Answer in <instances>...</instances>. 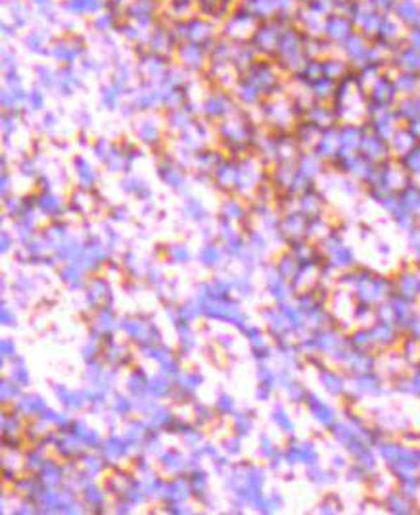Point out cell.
I'll return each instance as SVG.
<instances>
[{
	"mask_svg": "<svg viewBox=\"0 0 420 515\" xmlns=\"http://www.w3.org/2000/svg\"><path fill=\"white\" fill-rule=\"evenodd\" d=\"M173 39H175V33L173 31H165V29H158L152 33V39H150V44H152V49L155 52H163V50L171 46L173 43Z\"/></svg>",
	"mask_w": 420,
	"mask_h": 515,
	"instance_id": "ffe728a7",
	"label": "cell"
},
{
	"mask_svg": "<svg viewBox=\"0 0 420 515\" xmlns=\"http://www.w3.org/2000/svg\"><path fill=\"white\" fill-rule=\"evenodd\" d=\"M94 27H96V31H100V33H106V31H110L113 25V18L112 14H102L98 15L96 20H94V23H92Z\"/></svg>",
	"mask_w": 420,
	"mask_h": 515,
	"instance_id": "d4e9b609",
	"label": "cell"
},
{
	"mask_svg": "<svg viewBox=\"0 0 420 515\" xmlns=\"http://www.w3.org/2000/svg\"><path fill=\"white\" fill-rule=\"evenodd\" d=\"M353 70V66L345 60V58H340V56H324L322 58V71H324V75L330 79H334V81H340L343 79L348 73H351Z\"/></svg>",
	"mask_w": 420,
	"mask_h": 515,
	"instance_id": "8fae6325",
	"label": "cell"
},
{
	"mask_svg": "<svg viewBox=\"0 0 420 515\" xmlns=\"http://www.w3.org/2000/svg\"><path fill=\"white\" fill-rule=\"evenodd\" d=\"M33 4H35L37 10H41L42 14H49L54 8V0H33Z\"/></svg>",
	"mask_w": 420,
	"mask_h": 515,
	"instance_id": "484cf974",
	"label": "cell"
},
{
	"mask_svg": "<svg viewBox=\"0 0 420 515\" xmlns=\"http://www.w3.org/2000/svg\"><path fill=\"white\" fill-rule=\"evenodd\" d=\"M400 166L403 168L407 175L419 177L420 175V142H416L413 149L400 156Z\"/></svg>",
	"mask_w": 420,
	"mask_h": 515,
	"instance_id": "e0dca14e",
	"label": "cell"
},
{
	"mask_svg": "<svg viewBox=\"0 0 420 515\" xmlns=\"http://www.w3.org/2000/svg\"><path fill=\"white\" fill-rule=\"evenodd\" d=\"M274 56H276V62L280 64V68L292 71V73H298L301 70V66L307 62L305 52H303V29L298 27L295 23L284 27Z\"/></svg>",
	"mask_w": 420,
	"mask_h": 515,
	"instance_id": "6da1fadb",
	"label": "cell"
},
{
	"mask_svg": "<svg viewBox=\"0 0 420 515\" xmlns=\"http://www.w3.org/2000/svg\"><path fill=\"white\" fill-rule=\"evenodd\" d=\"M250 81L253 85L260 87V89H274L279 87V77L274 73L273 66L267 64V62H257V64H252V70H250Z\"/></svg>",
	"mask_w": 420,
	"mask_h": 515,
	"instance_id": "ba28073f",
	"label": "cell"
},
{
	"mask_svg": "<svg viewBox=\"0 0 420 515\" xmlns=\"http://www.w3.org/2000/svg\"><path fill=\"white\" fill-rule=\"evenodd\" d=\"M179 27L182 29L181 37L189 39L190 43L202 44L205 39H210L211 25L203 20H190V22H182Z\"/></svg>",
	"mask_w": 420,
	"mask_h": 515,
	"instance_id": "30bf717a",
	"label": "cell"
},
{
	"mask_svg": "<svg viewBox=\"0 0 420 515\" xmlns=\"http://www.w3.org/2000/svg\"><path fill=\"white\" fill-rule=\"evenodd\" d=\"M403 37H405V27L397 22V18L393 14H384L382 18V23H380L378 33L374 39L378 41H384L388 44H401L403 43Z\"/></svg>",
	"mask_w": 420,
	"mask_h": 515,
	"instance_id": "8992f818",
	"label": "cell"
},
{
	"mask_svg": "<svg viewBox=\"0 0 420 515\" xmlns=\"http://www.w3.org/2000/svg\"><path fill=\"white\" fill-rule=\"evenodd\" d=\"M393 81L400 91V97H414L420 92V73L419 71H395Z\"/></svg>",
	"mask_w": 420,
	"mask_h": 515,
	"instance_id": "9c48e42d",
	"label": "cell"
},
{
	"mask_svg": "<svg viewBox=\"0 0 420 515\" xmlns=\"http://www.w3.org/2000/svg\"><path fill=\"white\" fill-rule=\"evenodd\" d=\"M374 10H378L380 14H392L393 8L397 6L400 0H367Z\"/></svg>",
	"mask_w": 420,
	"mask_h": 515,
	"instance_id": "cb8c5ba5",
	"label": "cell"
},
{
	"mask_svg": "<svg viewBox=\"0 0 420 515\" xmlns=\"http://www.w3.org/2000/svg\"><path fill=\"white\" fill-rule=\"evenodd\" d=\"M81 52H83V44L75 41V39H62V41H58L54 46H52V54L54 58L58 60H63V62H73V60H77L81 56Z\"/></svg>",
	"mask_w": 420,
	"mask_h": 515,
	"instance_id": "7c38bea8",
	"label": "cell"
},
{
	"mask_svg": "<svg viewBox=\"0 0 420 515\" xmlns=\"http://www.w3.org/2000/svg\"><path fill=\"white\" fill-rule=\"evenodd\" d=\"M330 2L334 4V8H336V10H340V12H343L345 8L350 6L351 0H330Z\"/></svg>",
	"mask_w": 420,
	"mask_h": 515,
	"instance_id": "4316f807",
	"label": "cell"
},
{
	"mask_svg": "<svg viewBox=\"0 0 420 515\" xmlns=\"http://www.w3.org/2000/svg\"><path fill=\"white\" fill-rule=\"evenodd\" d=\"M181 56L184 60V64L189 66H198L202 62L203 58V50L200 43H186L181 46Z\"/></svg>",
	"mask_w": 420,
	"mask_h": 515,
	"instance_id": "d6986e66",
	"label": "cell"
},
{
	"mask_svg": "<svg viewBox=\"0 0 420 515\" xmlns=\"http://www.w3.org/2000/svg\"><path fill=\"white\" fill-rule=\"evenodd\" d=\"M10 14H12V20H14V27H23L27 23V18H25V10L21 6L20 2H12L10 4Z\"/></svg>",
	"mask_w": 420,
	"mask_h": 515,
	"instance_id": "7402d4cb",
	"label": "cell"
},
{
	"mask_svg": "<svg viewBox=\"0 0 420 515\" xmlns=\"http://www.w3.org/2000/svg\"><path fill=\"white\" fill-rule=\"evenodd\" d=\"M392 14L405 29L420 25V0H400Z\"/></svg>",
	"mask_w": 420,
	"mask_h": 515,
	"instance_id": "52a82bcc",
	"label": "cell"
},
{
	"mask_svg": "<svg viewBox=\"0 0 420 515\" xmlns=\"http://www.w3.org/2000/svg\"><path fill=\"white\" fill-rule=\"evenodd\" d=\"M357 29L351 22V18L345 12H332L330 15H326L324 20V25H322V37L329 41L334 49H340L348 39H350Z\"/></svg>",
	"mask_w": 420,
	"mask_h": 515,
	"instance_id": "7a4b0ae2",
	"label": "cell"
},
{
	"mask_svg": "<svg viewBox=\"0 0 420 515\" xmlns=\"http://www.w3.org/2000/svg\"><path fill=\"white\" fill-rule=\"evenodd\" d=\"M371 43L372 39H369L367 35H363L361 31H355L353 35L345 41V43L340 46L342 50V56L350 62L353 68H357L361 66L363 62H367V58H369V50H371Z\"/></svg>",
	"mask_w": 420,
	"mask_h": 515,
	"instance_id": "277c9868",
	"label": "cell"
},
{
	"mask_svg": "<svg viewBox=\"0 0 420 515\" xmlns=\"http://www.w3.org/2000/svg\"><path fill=\"white\" fill-rule=\"evenodd\" d=\"M127 12H129V15L133 20L139 22V25L140 23L146 25V23H150V20H152V15L155 12L154 0H134L133 4L127 8Z\"/></svg>",
	"mask_w": 420,
	"mask_h": 515,
	"instance_id": "4fadbf2b",
	"label": "cell"
},
{
	"mask_svg": "<svg viewBox=\"0 0 420 515\" xmlns=\"http://www.w3.org/2000/svg\"><path fill=\"white\" fill-rule=\"evenodd\" d=\"M104 6V0H68L65 2V10L70 14H96Z\"/></svg>",
	"mask_w": 420,
	"mask_h": 515,
	"instance_id": "9a60e30c",
	"label": "cell"
},
{
	"mask_svg": "<svg viewBox=\"0 0 420 515\" xmlns=\"http://www.w3.org/2000/svg\"><path fill=\"white\" fill-rule=\"evenodd\" d=\"M246 8L252 12L257 20H271L276 15V4H274V0H248V4Z\"/></svg>",
	"mask_w": 420,
	"mask_h": 515,
	"instance_id": "2e32d148",
	"label": "cell"
},
{
	"mask_svg": "<svg viewBox=\"0 0 420 515\" xmlns=\"http://www.w3.org/2000/svg\"><path fill=\"white\" fill-rule=\"evenodd\" d=\"M390 68L393 71H419L420 73V50L411 49L405 43L395 46L390 60Z\"/></svg>",
	"mask_w": 420,
	"mask_h": 515,
	"instance_id": "5b68a950",
	"label": "cell"
},
{
	"mask_svg": "<svg viewBox=\"0 0 420 515\" xmlns=\"http://www.w3.org/2000/svg\"><path fill=\"white\" fill-rule=\"evenodd\" d=\"M29 100H31V104H35V106H42V97L37 91L29 97Z\"/></svg>",
	"mask_w": 420,
	"mask_h": 515,
	"instance_id": "83f0119b",
	"label": "cell"
},
{
	"mask_svg": "<svg viewBox=\"0 0 420 515\" xmlns=\"http://www.w3.org/2000/svg\"><path fill=\"white\" fill-rule=\"evenodd\" d=\"M403 43L411 49L420 50V25H414V27L405 29V37H403Z\"/></svg>",
	"mask_w": 420,
	"mask_h": 515,
	"instance_id": "603a6c76",
	"label": "cell"
},
{
	"mask_svg": "<svg viewBox=\"0 0 420 515\" xmlns=\"http://www.w3.org/2000/svg\"><path fill=\"white\" fill-rule=\"evenodd\" d=\"M44 44H46V39H44V35L39 33V31H33V33H29V35L25 37V46H27L29 50L41 52Z\"/></svg>",
	"mask_w": 420,
	"mask_h": 515,
	"instance_id": "44dd1931",
	"label": "cell"
},
{
	"mask_svg": "<svg viewBox=\"0 0 420 515\" xmlns=\"http://www.w3.org/2000/svg\"><path fill=\"white\" fill-rule=\"evenodd\" d=\"M2 29H4V35H6V37L14 35V31H12L14 27H10V25H2Z\"/></svg>",
	"mask_w": 420,
	"mask_h": 515,
	"instance_id": "f1b7e54d",
	"label": "cell"
},
{
	"mask_svg": "<svg viewBox=\"0 0 420 515\" xmlns=\"http://www.w3.org/2000/svg\"><path fill=\"white\" fill-rule=\"evenodd\" d=\"M198 8L202 10V14L205 15H221L224 14L229 6H231V0H196Z\"/></svg>",
	"mask_w": 420,
	"mask_h": 515,
	"instance_id": "ac0fdd59",
	"label": "cell"
},
{
	"mask_svg": "<svg viewBox=\"0 0 420 515\" xmlns=\"http://www.w3.org/2000/svg\"><path fill=\"white\" fill-rule=\"evenodd\" d=\"M395 113H397V118L400 121H405L409 123L411 120L414 118H419L420 116V108H419V100H416V94L414 97H401L397 102H395Z\"/></svg>",
	"mask_w": 420,
	"mask_h": 515,
	"instance_id": "5bb4252c",
	"label": "cell"
},
{
	"mask_svg": "<svg viewBox=\"0 0 420 515\" xmlns=\"http://www.w3.org/2000/svg\"><path fill=\"white\" fill-rule=\"evenodd\" d=\"M400 100V91L395 87L393 75L384 71L371 87H369V102L380 104V106H395Z\"/></svg>",
	"mask_w": 420,
	"mask_h": 515,
	"instance_id": "3957f363",
	"label": "cell"
}]
</instances>
